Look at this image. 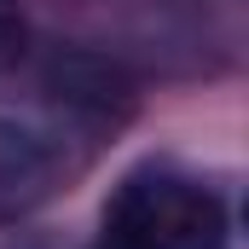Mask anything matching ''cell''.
<instances>
[{
  "instance_id": "1",
  "label": "cell",
  "mask_w": 249,
  "mask_h": 249,
  "mask_svg": "<svg viewBox=\"0 0 249 249\" xmlns=\"http://www.w3.org/2000/svg\"><path fill=\"white\" fill-rule=\"evenodd\" d=\"M226 244H232V220H226L220 191L186 168L151 162L116 186L99 249H226Z\"/></svg>"
},
{
  "instance_id": "3",
  "label": "cell",
  "mask_w": 249,
  "mask_h": 249,
  "mask_svg": "<svg viewBox=\"0 0 249 249\" xmlns=\"http://www.w3.org/2000/svg\"><path fill=\"white\" fill-rule=\"evenodd\" d=\"M29 53V18L18 0H0V70H18Z\"/></svg>"
},
{
  "instance_id": "2",
  "label": "cell",
  "mask_w": 249,
  "mask_h": 249,
  "mask_svg": "<svg viewBox=\"0 0 249 249\" xmlns=\"http://www.w3.org/2000/svg\"><path fill=\"white\" fill-rule=\"evenodd\" d=\"M93 127L58 99H0V214H23L70 186L87 162Z\"/></svg>"
}]
</instances>
